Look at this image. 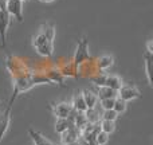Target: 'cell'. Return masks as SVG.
Masks as SVG:
<instances>
[{"label":"cell","mask_w":153,"mask_h":145,"mask_svg":"<svg viewBox=\"0 0 153 145\" xmlns=\"http://www.w3.org/2000/svg\"><path fill=\"white\" fill-rule=\"evenodd\" d=\"M54 38L55 28L51 24H43L38 34L32 38V47L43 58H48L54 54Z\"/></svg>","instance_id":"1"},{"label":"cell","mask_w":153,"mask_h":145,"mask_svg":"<svg viewBox=\"0 0 153 145\" xmlns=\"http://www.w3.org/2000/svg\"><path fill=\"white\" fill-rule=\"evenodd\" d=\"M89 57H90V54H89V40H87L86 36H83L78 42V45H76V48H75V53H74V57H73L71 63L74 65L75 69H78L79 66H82V65L89 59Z\"/></svg>","instance_id":"2"},{"label":"cell","mask_w":153,"mask_h":145,"mask_svg":"<svg viewBox=\"0 0 153 145\" xmlns=\"http://www.w3.org/2000/svg\"><path fill=\"white\" fill-rule=\"evenodd\" d=\"M16 97H18V93L13 91L12 93V97H11L10 102L7 103L5 109L0 113V141L3 140V137L5 136L7 133L8 128H10V122H11V109H12V105L15 102Z\"/></svg>","instance_id":"3"},{"label":"cell","mask_w":153,"mask_h":145,"mask_svg":"<svg viewBox=\"0 0 153 145\" xmlns=\"http://www.w3.org/2000/svg\"><path fill=\"white\" fill-rule=\"evenodd\" d=\"M4 10L11 18L18 19L19 22L23 20V1L22 0H5Z\"/></svg>","instance_id":"4"},{"label":"cell","mask_w":153,"mask_h":145,"mask_svg":"<svg viewBox=\"0 0 153 145\" xmlns=\"http://www.w3.org/2000/svg\"><path fill=\"white\" fill-rule=\"evenodd\" d=\"M140 95H141L140 90H138L136 86H132V85H122L121 89L118 90V95H117V97L121 98V100L125 101V102H128V101L137 100Z\"/></svg>","instance_id":"5"},{"label":"cell","mask_w":153,"mask_h":145,"mask_svg":"<svg viewBox=\"0 0 153 145\" xmlns=\"http://www.w3.org/2000/svg\"><path fill=\"white\" fill-rule=\"evenodd\" d=\"M11 23V16L5 10H0V43L5 47V39H7V31Z\"/></svg>","instance_id":"6"},{"label":"cell","mask_w":153,"mask_h":145,"mask_svg":"<svg viewBox=\"0 0 153 145\" xmlns=\"http://www.w3.org/2000/svg\"><path fill=\"white\" fill-rule=\"evenodd\" d=\"M51 110L56 118H67L71 114L73 108L69 102H58L51 106Z\"/></svg>","instance_id":"7"},{"label":"cell","mask_w":153,"mask_h":145,"mask_svg":"<svg viewBox=\"0 0 153 145\" xmlns=\"http://www.w3.org/2000/svg\"><path fill=\"white\" fill-rule=\"evenodd\" d=\"M61 135H62V138H61L62 144L63 145H71V144H74V143L78 141L79 136H81V130L76 129L75 126H70L69 129L65 130V132L61 133Z\"/></svg>","instance_id":"8"},{"label":"cell","mask_w":153,"mask_h":145,"mask_svg":"<svg viewBox=\"0 0 153 145\" xmlns=\"http://www.w3.org/2000/svg\"><path fill=\"white\" fill-rule=\"evenodd\" d=\"M70 105H71L73 110H75V112H82V113H85V112L87 110L86 103H85V100H83V95H82L81 91L74 93L73 100H71V103H70Z\"/></svg>","instance_id":"9"},{"label":"cell","mask_w":153,"mask_h":145,"mask_svg":"<svg viewBox=\"0 0 153 145\" xmlns=\"http://www.w3.org/2000/svg\"><path fill=\"white\" fill-rule=\"evenodd\" d=\"M82 95H83V100H85V103H86V108L87 109H94L97 108L98 105V97H97V93L91 91V90L86 89L82 91Z\"/></svg>","instance_id":"10"},{"label":"cell","mask_w":153,"mask_h":145,"mask_svg":"<svg viewBox=\"0 0 153 145\" xmlns=\"http://www.w3.org/2000/svg\"><path fill=\"white\" fill-rule=\"evenodd\" d=\"M113 63H114V58L111 55H108V54H106V55H102L98 58L97 69H98V71H105V70L110 69V67L113 66Z\"/></svg>","instance_id":"11"},{"label":"cell","mask_w":153,"mask_h":145,"mask_svg":"<svg viewBox=\"0 0 153 145\" xmlns=\"http://www.w3.org/2000/svg\"><path fill=\"white\" fill-rule=\"evenodd\" d=\"M122 81H121V78L120 77H117V75H106V81H105V86L106 87H109V89H113V90H116V91H118L120 89H121V86H122Z\"/></svg>","instance_id":"12"},{"label":"cell","mask_w":153,"mask_h":145,"mask_svg":"<svg viewBox=\"0 0 153 145\" xmlns=\"http://www.w3.org/2000/svg\"><path fill=\"white\" fill-rule=\"evenodd\" d=\"M118 95V91L113 89H109L106 86H101L98 87V93H97V97L98 100H105V98H117Z\"/></svg>","instance_id":"13"},{"label":"cell","mask_w":153,"mask_h":145,"mask_svg":"<svg viewBox=\"0 0 153 145\" xmlns=\"http://www.w3.org/2000/svg\"><path fill=\"white\" fill-rule=\"evenodd\" d=\"M28 133H30V136H31V138H32V141H34L35 145H54V144H51L43 135H40L39 132H36V130L28 129Z\"/></svg>","instance_id":"14"},{"label":"cell","mask_w":153,"mask_h":145,"mask_svg":"<svg viewBox=\"0 0 153 145\" xmlns=\"http://www.w3.org/2000/svg\"><path fill=\"white\" fill-rule=\"evenodd\" d=\"M144 61H145V75L148 79L149 86H152V54L145 51L144 54Z\"/></svg>","instance_id":"15"},{"label":"cell","mask_w":153,"mask_h":145,"mask_svg":"<svg viewBox=\"0 0 153 145\" xmlns=\"http://www.w3.org/2000/svg\"><path fill=\"white\" fill-rule=\"evenodd\" d=\"M70 126H73V125L67 118H56V122H55V132L56 133H63L65 130H67Z\"/></svg>","instance_id":"16"},{"label":"cell","mask_w":153,"mask_h":145,"mask_svg":"<svg viewBox=\"0 0 153 145\" xmlns=\"http://www.w3.org/2000/svg\"><path fill=\"white\" fill-rule=\"evenodd\" d=\"M98 125H100V130L108 133V135H110V133H113L114 130H116V124H114V121L101 120V122H98Z\"/></svg>","instance_id":"17"},{"label":"cell","mask_w":153,"mask_h":145,"mask_svg":"<svg viewBox=\"0 0 153 145\" xmlns=\"http://www.w3.org/2000/svg\"><path fill=\"white\" fill-rule=\"evenodd\" d=\"M106 75L108 74H103V73H95L94 75L90 77V81L95 85V86L101 87V86H105V81H106Z\"/></svg>","instance_id":"18"},{"label":"cell","mask_w":153,"mask_h":145,"mask_svg":"<svg viewBox=\"0 0 153 145\" xmlns=\"http://www.w3.org/2000/svg\"><path fill=\"white\" fill-rule=\"evenodd\" d=\"M113 110L116 112L117 114H121V113H124V112L126 110V102H125V101H122L121 98H118V97H117L116 100H114Z\"/></svg>","instance_id":"19"},{"label":"cell","mask_w":153,"mask_h":145,"mask_svg":"<svg viewBox=\"0 0 153 145\" xmlns=\"http://www.w3.org/2000/svg\"><path fill=\"white\" fill-rule=\"evenodd\" d=\"M100 117H101V120H106V121H114L116 122L118 114H117L113 109H109V110H103L102 114H101Z\"/></svg>","instance_id":"20"},{"label":"cell","mask_w":153,"mask_h":145,"mask_svg":"<svg viewBox=\"0 0 153 145\" xmlns=\"http://www.w3.org/2000/svg\"><path fill=\"white\" fill-rule=\"evenodd\" d=\"M108 141H109L108 133L100 130V132L95 135V145H105V144H108Z\"/></svg>","instance_id":"21"},{"label":"cell","mask_w":153,"mask_h":145,"mask_svg":"<svg viewBox=\"0 0 153 145\" xmlns=\"http://www.w3.org/2000/svg\"><path fill=\"white\" fill-rule=\"evenodd\" d=\"M114 100L116 98H105V100H100L98 102L101 103L100 106L102 108V110H109V109H113Z\"/></svg>","instance_id":"22"},{"label":"cell","mask_w":153,"mask_h":145,"mask_svg":"<svg viewBox=\"0 0 153 145\" xmlns=\"http://www.w3.org/2000/svg\"><path fill=\"white\" fill-rule=\"evenodd\" d=\"M146 51L153 54V40H148V43H146Z\"/></svg>","instance_id":"23"},{"label":"cell","mask_w":153,"mask_h":145,"mask_svg":"<svg viewBox=\"0 0 153 145\" xmlns=\"http://www.w3.org/2000/svg\"><path fill=\"white\" fill-rule=\"evenodd\" d=\"M39 1H42V3H51V1H54V0H39Z\"/></svg>","instance_id":"24"},{"label":"cell","mask_w":153,"mask_h":145,"mask_svg":"<svg viewBox=\"0 0 153 145\" xmlns=\"http://www.w3.org/2000/svg\"><path fill=\"white\" fill-rule=\"evenodd\" d=\"M22 1H24V0H22Z\"/></svg>","instance_id":"25"}]
</instances>
